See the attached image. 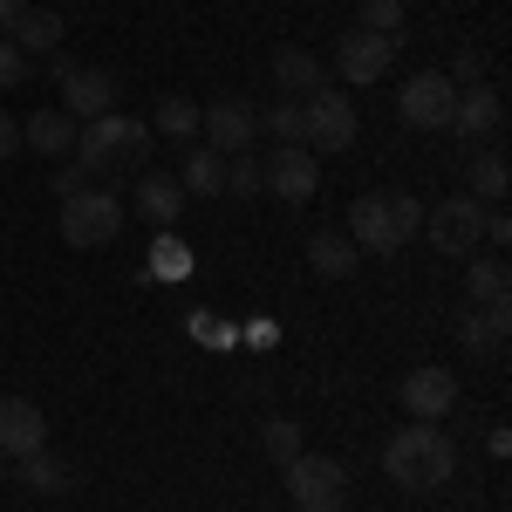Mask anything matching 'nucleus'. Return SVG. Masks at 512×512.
Instances as JSON below:
<instances>
[{
    "label": "nucleus",
    "mask_w": 512,
    "mask_h": 512,
    "mask_svg": "<svg viewBox=\"0 0 512 512\" xmlns=\"http://www.w3.org/2000/svg\"><path fill=\"white\" fill-rule=\"evenodd\" d=\"M76 164L89 171V185L137 178V171L151 164V123H144V117H123V110H110V117H96V123H82Z\"/></svg>",
    "instance_id": "obj_1"
},
{
    "label": "nucleus",
    "mask_w": 512,
    "mask_h": 512,
    "mask_svg": "<svg viewBox=\"0 0 512 512\" xmlns=\"http://www.w3.org/2000/svg\"><path fill=\"white\" fill-rule=\"evenodd\" d=\"M383 472L403 485V492H437L444 478L458 472V451H451V437L437 431V424H403V431L383 444Z\"/></svg>",
    "instance_id": "obj_2"
},
{
    "label": "nucleus",
    "mask_w": 512,
    "mask_h": 512,
    "mask_svg": "<svg viewBox=\"0 0 512 512\" xmlns=\"http://www.w3.org/2000/svg\"><path fill=\"white\" fill-rule=\"evenodd\" d=\"M424 226V205L403 192H362L349 205V239L355 253H403Z\"/></svg>",
    "instance_id": "obj_3"
},
{
    "label": "nucleus",
    "mask_w": 512,
    "mask_h": 512,
    "mask_svg": "<svg viewBox=\"0 0 512 512\" xmlns=\"http://www.w3.org/2000/svg\"><path fill=\"white\" fill-rule=\"evenodd\" d=\"M280 472H287V499L301 512H342L349 506V465L328 458V451H301V458H287Z\"/></svg>",
    "instance_id": "obj_4"
},
{
    "label": "nucleus",
    "mask_w": 512,
    "mask_h": 512,
    "mask_svg": "<svg viewBox=\"0 0 512 512\" xmlns=\"http://www.w3.org/2000/svg\"><path fill=\"white\" fill-rule=\"evenodd\" d=\"M123 233V198L110 185H82V192L62 198V239L89 253V246H110Z\"/></svg>",
    "instance_id": "obj_5"
},
{
    "label": "nucleus",
    "mask_w": 512,
    "mask_h": 512,
    "mask_svg": "<svg viewBox=\"0 0 512 512\" xmlns=\"http://www.w3.org/2000/svg\"><path fill=\"white\" fill-rule=\"evenodd\" d=\"M362 117H355V103L335 89V82H321L315 96H301V144L308 151H349Z\"/></svg>",
    "instance_id": "obj_6"
},
{
    "label": "nucleus",
    "mask_w": 512,
    "mask_h": 512,
    "mask_svg": "<svg viewBox=\"0 0 512 512\" xmlns=\"http://www.w3.org/2000/svg\"><path fill=\"white\" fill-rule=\"evenodd\" d=\"M485 212H492V205H478L472 192H458V198H444V205H431V212H424V233H431L437 253L472 260L478 246H485Z\"/></svg>",
    "instance_id": "obj_7"
},
{
    "label": "nucleus",
    "mask_w": 512,
    "mask_h": 512,
    "mask_svg": "<svg viewBox=\"0 0 512 512\" xmlns=\"http://www.w3.org/2000/svg\"><path fill=\"white\" fill-rule=\"evenodd\" d=\"M451 103H458V82L444 69H417L403 82V96H396V117L410 130H451Z\"/></svg>",
    "instance_id": "obj_8"
},
{
    "label": "nucleus",
    "mask_w": 512,
    "mask_h": 512,
    "mask_svg": "<svg viewBox=\"0 0 512 512\" xmlns=\"http://www.w3.org/2000/svg\"><path fill=\"white\" fill-rule=\"evenodd\" d=\"M260 192L287 198V205H308V198L321 192V164H315V151H308V144H280L274 158L260 164Z\"/></svg>",
    "instance_id": "obj_9"
},
{
    "label": "nucleus",
    "mask_w": 512,
    "mask_h": 512,
    "mask_svg": "<svg viewBox=\"0 0 512 512\" xmlns=\"http://www.w3.org/2000/svg\"><path fill=\"white\" fill-rule=\"evenodd\" d=\"M396 62V41L390 35H369V28H349L335 41V76L342 82H383Z\"/></svg>",
    "instance_id": "obj_10"
},
{
    "label": "nucleus",
    "mask_w": 512,
    "mask_h": 512,
    "mask_svg": "<svg viewBox=\"0 0 512 512\" xmlns=\"http://www.w3.org/2000/svg\"><path fill=\"white\" fill-rule=\"evenodd\" d=\"M403 410H410L417 424L451 417V410H458V376H451V369H437V362L410 369V376H403Z\"/></svg>",
    "instance_id": "obj_11"
},
{
    "label": "nucleus",
    "mask_w": 512,
    "mask_h": 512,
    "mask_svg": "<svg viewBox=\"0 0 512 512\" xmlns=\"http://www.w3.org/2000/svg\"><path fill=\"white\" fill-rule=\"evenodd\" d=\"M198 130H205V144L219 151V158H239V151H253V130H260V117L246 110V103H212V110H198Z\"/></svg>",
    "instance_id": "obj_12"
},
{
    "label": "nucleus",
    "mask_w": 512,
    "mask_h": 512,
    "mask_svg": "<svg viewBox=\"0 0 512 512\" xmlns=\"http://www.w3.org/2000/svg\"><path fill=\"white\" fill-rule=\"evenodd\" d=\"M499 123H506V103H499V89L492 82H472V89H458V103H451V130L472 144V137H499Z\"/></svg>",
    "instance_id": "obj_13"
},
{
    "label": "nucleus",
    "mask_w": 512,
    "mask_h": 512,
    "mask_svg": "<svg viewBox=\"0 0 512 512\" xmlns=\"http://www.w3.org/2000/svg\"><path fill=\"white\" fill-rule=\"evenodd\" d=\"M62 110L76 123L110 117V110H117V76H110V69H76V76L62 82Z\"/></svg>",
    "instance_id": "obj_14"
},
{
    "label": "nucleus",
    "mask_w": 512,
    "mask_h": 512,
    "mask_svg": "<svg viewBox=\"0 0 512 512\" xmlns=\"http://www.w3.org/2000/svg\"><path fill=\"white\" fill-rule=\"evenodd\" d=\"M48 444V424L28 396H0V458H28Z\"/></svg>",
    "instance_id": "obj_15"
},
{
    "label": "nucleus",
    "mask_w": 512,
    "mask_h": 512,
    "mask_svg": "<svg viewBox=\"0 0 512 512\" xmlns=\"http://www.w3.org/2000/svg\"><path fill=\"white\" fill-rule=\"evenodd\" d=\"M76 137H82V123L69 110H35V117L21 123V144L35 158H76Z\"/></svg>",
    "instance_id": "obj_16"
},
{
    "label": "nucleus",
    "mask_w": 512,
    "mask_h": 512,
    "mask_svg": "<svg viewBox=\"0 0 512 512\" xmlns=\"http://www.w3.org/2000/svg\"><path fill=\"white\" fill-rule=\"evenodd\" d=\"M137 212H144L158 233H171V226L185 219V192H178V178H164V171H137Z\"/></svg>",
    "instance_id": "obj_17"
},
{
    "label": "nucleus",
    "mask_w": 512,
    "mask_h": 512,
    "mask_svg": "<svg viewBox=\"0 0 512 512\" xmlns=\"http://www.w3.org/2000/svg\"><path fill=\"white\" fill-rule=\"evenodd\" d=\"M178 192L185 198H226V158L212 144H192L185 164H178Z\"/></svg>",
    "instance_id": "obj_18"
},
{
    "label": "nucleus",
    "mask_w": 512,
    "mask_h": 512,
    "mask_svg": "<svg viewBox=\"0 0 512 512\" xmlns=\"http://www.w3.org/2000/svg\"><path fill=\"white\" fill-rule=\"evenodd\" d=\"M274 82H280V96L301 103V96H315L321 82H328V69H321L308 48H280V55H274Z\"/></svg>",
    "instance_id": "obj_19"
},
{
    "label": "nucleus",
    "mask_w": 512,
    "mask_h": 512,
    "mask_svg": "<svg viewBox=\"0 0 512 512\" xmlns=\"http://www.w3.org/2000/svg\"><path fill=\"white\" fill-rule=\"evenodd\" d=\"M512 308H465L458 315V349H472V355H492L499 342H506V328H512Z\"/></svg>",
    "instance_id": "obj_20"
},
{
    "label": "nucleus",
    "mask_w": 512,
    "mask_h": 512,
    "mask_svg": "<svg viewBox=\"0 0 512 512\" xmlns=\"http://www.w3.org/2000/svg\"><path fill=\"white\" fill-rule=\"evenodd\" d=\"M308 267H315L321 280H349L355 267H362V253H355L349 233H315L308 239Z\"/></svg>",
    "instance_id": "obj_21"
},
{
    "label": "nucleus",
    "mask_w": 512,
    "mask_h": 512,
    "mask_svg": "<svg viewBox=\"0 0 512 512\" xmlns=\"http://www.w3.org/2000/svg\"><path fill=\"white\" fill-rule=\"evenodd\" d=\"M7 41H14L21 55H55V48H62V14H55V7H28Z\"/></svg>",
    "instance_id": "obj_22"
},
{
    "label": "nucleus",
    "mask_w": 512,
    "mask_h": 512,
    "mask_svg": "<svg viewBox=\"0 0 512 512\" xmlns=\"http://www.w3.org/2000/svg\"><path fill=\"white\" fill-rule=\"evenodd\" d=\"M465 308H512L506 260H472V274H465Z\"/></svg>",
    "instance_id": "obj_23"
},
{
    "label": "nucleus",
    "mask_w": 512,
    "mask_h": 512,
    "mask_svg": "<svg viewBox=\"0 0 512 512\" xmlns=\"http://www.w3.org/2000/svg\"><path fill=\"white\" fill-rule=\"evenodd\" d=\"M14 478L28 485V492H41V499H55V492H69V465L41 444V451H28V458H14Z\"/></svg>",
    "instance_id": "obj_24"
},
{
    "label": "nucleus",
    "mask_w": 512,
    "mask_h": 512,
    "mask_svg": "<svg viewBox=\"0 0 512 512\" xmlns=\"http://www.w3.org/2000/svg\"><path fill=\"white\" fill-rule=\"evenodd\" d=\"M151 137H171V144H198V103H192V96H164L158 117H151Z\"/></svg>",
    "instance_id": "obj_25"
},
{
    "label": "nucleus",
    "mask_w": 512,
    "mask_h": 512,
    "mask_svg": "<svg viewBox=\"0 0 512 512\" xmlns=\"http://www.w3.org/2000/svg\"><path fill=\"white\" fill-rule=\"evenodd\" d=\"M506 185H512L506 158H499V151H478V158H472V198H478V205H499Z\"/></svg>",
    "instance_id": "obj_26"
},
{
    "label": "nucleus",
    "mask_w": 512,
    "mask_h": 512,
    "mask_svg": "<svg viewBox=\"0 0 512 512\" xmlns=\"http://www.w3.org/2000/svg\"><path fill=\"white\" fill-rule=\"evenodd\" d=\"M355 28H369V35H390V41H403V0H362Z\"/></svg>",
    "instance_id": "obj_27"
},
{
    "label": "nucleus",
    "mask_w": 512,
    "mask_h": 512,
    "mask_svg": "<svg viewBox=\"0 0 512 512\" xmlns=\"http://www.w3.org/2000/svg\"><path fill=\"white\" fill-rule=\"evenodd\" d=\"M260 444H267V458H274V465H287V458H301V451H308V444H301V424H287V417H267Z\"/></svg>",
    "instance_id": "obj_28"
},
{
    "label": "nucleus",
    "mask_w": 512,
    "mask_h": 512,
    "mask_svg": "<svg viewBox=\"0 0 512 512\" xmlns=\"http://www.w3.org/2000/svg\"><path fill=\"white\" fill-rule=\"evenodd\" d=\"M260 130H267L274 144H301V103H294V96H280L274 110L260 117Z\"/></svg>",
    "instance_id": "obj_29"
},
{
    "label": "nucleus",
    "mask_w": 512,
    "mask_h": 512,
    "mask_svg": "<svg viewBox=\"0 0 512 512\" xmlns=\"http://www.w3.org/2000/svg\"><path fill=\"white\" fill-rule=\"evenodd\" d=\"M185 267H192V253H185L178 239L164 233L158 246H151V274H158V280H178V274H185Z\"/></svg>",
    "instance_id": "obj_30"
},
{
    "label": "nucleus",
    "mask_w": 512,
    "mask_h": 512,
    "mask_svg": "<svg viewBox=\"0 0 512 512\" xmlns=\"http://www.w3.org/2000/svg\"><path fill=\"white\" fill-rule=\"evenodd\" d=\"M253 192H260V164L246 158V151L226 158V198H253Z\"/></svg>",
    "instance_id": "obj_31"
},
{
    "label": "nucleus",
    "mask_w": 512,
    "mask_h": 512,
    "mask_svg": "<svg viewBox=\"0 0 512 512\" xmlns=\"http://www.w3.org/2000/svg\"><path fill=\"white\" fill-rule=\"evenodd\" d=\"M21 82H28V55H21L14 41H0V96H7V89H21Z\"/></svg>",
    "instance_id": "obj_32"
},
{
    "label": "nucleus",
    "mask_w": 512,
    "mask_h": 512,
    "mask_svg": "<svg viewBox=\"0 0 512 512\" xmlns=\"http://www.w3.org/2000/svg\"><path fill=\"white\" fill-rule=\"evenodd\" d=\"M89 185V171H82L76 158H62V171H55V198H69V192H82Z\"/></svg>",
    "instance_id": "obj_33"
},
{
    "label": "nucleus",
    "mask_w": 512,
    "mask_h": 512,
    "mask_svg": "<svg viewBox=\"0 0 512 512\" xmlns=\"http://www.w3.org/2000/svg\"><path fill=\"white\" fill-rule=\"evenodd\" d=\"M76 69H82V62L69 55V48H55V55H48V82H55V89H62V82L76 76Z\"/></svg>",
    "instance_id": "obj_34"
},
{
    "label": "nucleus",
    "mask_w": 512,
    "mask_h": 512,
    "mask_svg": "<svg viewBox=\"0 0 512 512\" xmlns=\"http://www.w3.org/2000/svg\"><path fill=\"white\" fill-rule=\"evenodd\" d=\"M0 158H21V123L0 110Z\"/></svg>",
    "instance_id": "obj_35"
},
{
    "label": "nucleus",
    "mask_w": 512,
    "mask_h": 512,
    "mask_svg": "<svg viewBox=\"0 0 512 512\" xmlns=\"http://www.w3.org/2000/svg\"><path fill=\"white\" fill-rule=\"evenodd\" d=\"M21 14H28V0H0V41L14 35V21H21Z\"/></svg>",
    "instance_id": "obj_36"
},
{
    "label": "nucleus",
    "mask_w": 512,
    "mask_h": 512,
    "mask_svg": "<svg viewBox=\"0 0 512 512\" xmlns=\"http://www.w3.org/2000/svg\"><path fill=\"white\" fill-rule=\"evenodd\" d=\"M0 485H7V458H0Z\"/></svg>",
    "instance_id": "obj_37"
}]
</instances>
